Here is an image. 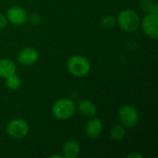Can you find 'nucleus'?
<instances>
[{"label":"nucleus","instance_id":"nucleus-19","mask_svg":"<svg viewBox=\"0 0 158 158\" xmlns=\"http://www.w3.org/2000/svg\"><path fill=\"white\" fill-rule=\"evenodd\" d=\"M127 157L128 158H131V157L142 158L143 157V156H142V155H140V154H137V153H132V154H130V155H128V156H127Z\"/></svg>","mask_w":158,"mask_h":158},{"label":"nucleus","instance_id":"nucleus-17","mask_svg":"<svg viewBox=\"0 0 158 158\" xmlns=\"http://www.w3.org/2000/svg\"><path fill=\"white\" fill-rule=\"evenodd\" d=\"M154 4H155L154 0H142L141 7H142L143 11H145V12L150 13L151 10H152V7H153Z\"/></svg>","mask_w":158,"mask_h":158},{"label":"nucleus","instance_id":"nucleus-11","mask_svg":"<svg viewBox=\"0 0 158 158\" xmlns=\"http://www.w3.org/2000/svg\"><path fill=\"white\" fill-rule=\"evenodd\" d=\"M79 114L85 118L94 117L97 113V106L90 100H82L76 106Z\"/></svg>","mask_w":158,"mask_h":158},{"label":"nucleus","instance_id":"nucleus-16","mask_svg":"<svg viewBox=\"0 0 158 158\" xmlns=\"http://www.w3.org/2000/svg\"><path fill=\"white\" fill-rule=\"evenodd\" d=\"M31 24L32 25H39L42 22V17L38 13H32L31 15H28V19Z\"/></svg>","mask_w":158,"mask_h":158},{"label":"nucleus","instance_id":"nucleus-6","mask_svg":"<svg viewBox=\"0 0 158 158\" xmlns=\"http://www.w3.org/2000/svg\"><path fill=\"white\" fill-rule=\"evenodd\" d=\"M158 15L153 13H147L143 19H141L140 27L142 28V31L143 33L148 36L149 38H152L154 40L157 39L158 37Z\"/></svg>","mask_w":158,"mask_h":158},{"label":"nucleus","instance_id":"nucleus-12","mask_svg":"<svg viewBox=\"0 0 158 158\" xmlns=\"http://www.w3.org/2000/svg\"><path fill=\"white\" fill-rule=\"evenodd\" d=\"M17 72L16 63L9 58H0V77L6 79Z\"/></svg>","mask_w":158,"mask_h":158},{"label":"nucleus","instance_id":"nucleus-15","mask_svg":"<svg viewBox=\"0 0 158 158\" xmlns=\"http://www.w3.org/2000/svg\"><path fill=\"white\" fill-rule=\"evenodd\" d=\"M116 23V17H114L113 15H106L101 19V25L105 29H111L115 26Z\"/></svg>","mask_w":158,"mask_h":158},{"label":"nucleus","instance_id":"nucleus-20","mask_svg":"<svg viewBox=\"0 0 158 158\" xmlns=\"http://www.w3.org/2000/svg\"><path fill=\"white\" fill-rule=\"evenodd\" d=\"M50 158H63V156L62 155H52L49 156Z\"/></svg>","mask_w":158,"mask_h":158},{"label":"nucleus","instance_id":"nucleus-13","mask_svg":"<svg viewBox=\"0 0 158 158\" xmlns=\"http://www.w3.org/2000/svg\"><path fill=\"white\" fill-rule=\"evenodd\" d=\"M110 136L113 140H116V141L124 139L126 136V128L121 124L114 126L110 131Z\"/></svg>","mask_w":158,"mask_h":158},{"label":"nucleus","instance_id":"nucleus-2","mask_svg":"<svg viewBox=\"0 0 158 158\" xmlns=\"http://www.w3.org/2000/svg\"><path fill=\"white\" fill-rule=\"evenodd\" d=\"M68 71L76 78H83L91 71V63L83 56L74 55L68 58L66 62Z\"/></svg>","mask_w":158,"mask_h":158},{"label":"nucleus","instance_id":"nucleus-9","mask_svg":"<svg viewBox=\"0 0 158 158\" xmlns=\"http://www.w3.org/2000/svg\"><path fill=\"white\" fill-rule=\"evenodd\" d=\"M103 131V123L99 118H94L88 120L84 127V132L90 139H96Z\"/></svg>","mask_w":158,"mask_h":158},{"label":"nucleus","instance_id":"nucleus-10","mask_svg":"<svg viewBox=\"0 0 158 158\" xmlns=\"http://www.w3.org/2000/svg\"><path fill=\"white\" fill-rule=\"evenodd\" d=\"M81 154V146L75 140H68L62 146V156L65 158H77Z\"/></svg>","mask_w":158,"mask_h":158},{"label":"nucleus","instance_id":"nucleus-5","mask_svg":"<svg viewBox=\"0 0 158 158\" xmlns=\"http://www.w3.org/2000/svg\"><path fill=\"white\" fill-rule=\"evenodd\" d=\"M30 131V126L23 118H15L6 125V133L9 137L16 140L25 138Z\"/></svg>","mask_w":158,"mask_h":158},{"label":"nucleus","instance_id":"nucleus-7","mask_svg":"<svg viewBox=\"0 0 158 158\" xmlns=\"http://www.w3.org/2000/svg\"><path fill=\"white\" fill-rule=\"evenodd\" d=\"M39 58V54L36 49L31 46H26L19 50L17 55V61L22 66H32Z\"/></svg>","mask_w":158,"mask_h":158},{"label":"nucleus","instance_id":"nucleus-14","mask_svg":"<svg viewBox=\"0 0 158 158\" xmlns=\"http://www.w3.org/2000/svg\"><path fill=\"white\" fill-rule=\"evenodd\" d=\"M6 86L9 89V90H18L20 85H21V80L19 78V75H17L16 73L6 78Z\"/></svg>","mask_w":158,"mask_h":158},{"label":"nucleus","instance_id":"nucleus-8","mask_svg":"<svg viewBox=\"0 0 158 158\" xmlns=\"http://www.w3.org/2000/svg\"><path fill=\"white\" fill-rule=\"evenodd\" d=\"M6 16L8 22H10L11 24L15 26H21L28 19V14L26 10L23 7L18 6L8 8Z\"/></svg>","mask_w":158,"mask_h":158},{"label":"nucleus","instance_id":"nucleus-18","mask_svg":"<svg viewBox=\"0 0 158 158\" xmlns=\"http://www.w3.org/2000/svg\"><path fill=\"white\" fill-rule=\"evenodd\" d=\"M7 24H8V20L6 19V16L0 13V29L6 28Z\"/></svg>","mask_w":158,"mask_h":158},{"label":"nucleus","instance_id":"nucleus-4","mask_svg":"<svg viewBox=\"0 0 158 158\" xmlns=\"http://www.w3.org/2000/svg\"><path fill=\"white\" fill-rule=\"evenodd\" d=\"M118 118L120 124L126 129H131L135 127L140 120V116L138 110L131 105L125 104L122 105L118 109Z\"/></svg>","mask_w":158,"mask_h":158},{"label":"nucleus","instance_id":"nucleus-1","mask_svg":"<svg viewBox=\"0 0 158 158\" xmlns=\"http://www.w3.org/2000/svg\"><path fill=\"white\" fill-rule=\"evenodd\" d=\"M117 24L126 32H134L140 28L141 19L136 11L133 9L121 10L116 17Z\"/></svg>","mask_w":158,"mask_h":158},{"label":"nucleus","instance_id":"nucleus-3","mask_svg":"<svg viewBox=\"0 0 158 158\" xmlns=\"http://www.w3.org/2000/svg\"><path fill=\"white\" fill-rule=\"evenodd\" d=\"M76 104L69 98H61L52 106V115L59 120H67L76 114Z\"/></svg>","mask_w":158,"mask_h":158}]
</instances>
